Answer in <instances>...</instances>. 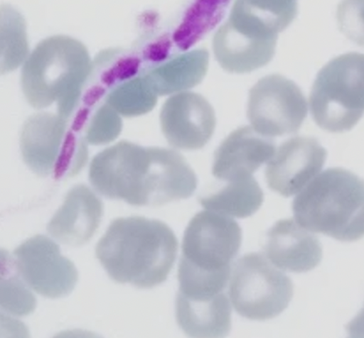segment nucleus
I'll use <instances>...</instances> for the list:
<instances>
[{
    "label": "nucleus",
    "mask_w": 364,
    "mask_h": 338,
    "mask_svg": "<svg viewBox=\"0 0 364 338\" xmlns=\"http://www.w3.org/2000/svg\"><path fill=\"white\" fill-rule=\"evenodd\" d=\"M103 215V205L85 185L68 192L63 205L47 225L50 236L62 244L82 246L97 231Z\"/></svg>",
    "instance_id": "nucleus-15"
},
{
    "label": "nucleus",
    "mask_w": 364,
    "mask_h": 338,
    "mask_svg": "<svg viewBox=\"0 0 364 338\" xmlns=\"http://www.w3.org/2000/svg\"><path fill=\"white\" fill-rule=\"evenodd\" d=\"M263 202L264 192L252 176L229 181L220 190L200 200L206 209L237 218L254 215Z\"/></svg>",
    "instance_id": "nucleus-20"
},
{
    "label": "nucleus",
    "mask_w": 364,
    "mask_h": 338,
    "mask_svg": "<svg viewBox=\"0 0 364 338\" xmlns=\"http://www.w3.org/2000/svg\"><path fill=\"white\" fill-rule=\"evenodd\" d=\"M349 336L352 337H364V307L361 312L347 325Z\"/></svg>",
    "instance_id": "nucleus-27"
},
{
    "label": "nucleus",
    "mask_w": 364,
    "mask_h": 338,
    "mask_svg": "<svg viewBox=\"0 0 364 338\" xmlns=\"http://www.w3.org/2000/svg\"><path fill=\"white\" fill-rule=\"evenodd\" d=\"M337 19L341 31L356 45L364 46V0H342Z\"/></svg>",
    "instance_id": "nucleus-26"
},
{
    "label": "nucleus",
    "mask_w": 364,
    "mask_h": 338,
    "mask_svg": "<svg viewBox=\"0 0 364 338\" xmlns=\"http://www.w3.org/2000/svg\"><path fill=\"white\" fill-rule=\"evenodd\" d=\"M160 123L164 136L173 147L196 151L212 138L216 118L212 105L198 94H174L164 104Z\"/></svg>",
    "instance_id": "nucleus-11"
},
{
    "label": "nucleus",
    "mask_w": 364,
    "mask_h": 338,
    "mask_svg": "<svg viewBox=\"0 0 364 338\" xmlns=\"http://www.w3.org/2000/svg\"><path fill=\"white\" fill-rule=\"evenodd\" d=\"M177 251L178 241L168 225L134 217L112 222L96 254L114 281L152 288L168 277Z\"/></svg>",
    "instance_id": "nucleus-2"
},
{
    "label": "nucleus",
    "mask_w": 364,
    "mask_h": 338,
    "mask_svg": "<svg viewBox=\"0 0 364 338\" xmlns=\"http://www.w3.org/2000/svg\"><path fill=\"white\" fill-rule=\"evenodd\" d=\"M69 121L82 134L87 143L92 145L111 143L122 129L121 115L107 103L75 112Z\"/></svg>",
    "instance_id": "nucleus-22"
},
{
    "label": "nucleus",
    "mask_w": 364,
    "mask_h": 338,
    "mask_svg": "<svg viewBox=\"0 0 364 338\" xmlns=\"http://www.w3.org/2000/svg\"><path fill=\"white\" fill-rule=\"evenodd\" d=\"M1 307L14 315H26L34 311L35 297L21 281V275L16 270L13 258L2 254Z\"/></svg>",
    "instance_id": "nucleus-25"
},
{
    "label": "nucleus",
    "mask_w": 364,
    "mask_h": 338,
    "mask_svg": "<svg viewBox=\"0 0 364 338\" xmlns=\"http://www.w3.org/2000/svg\"><path fill=\"white\" fill-rule=\"evenodd\" d=\"M293 212L308 231L358 241L364 237V180L348 170H326L296 196Z\"/></svg>",
    "instance_id": "nucleus-4"
},
{
    "label": "nucleus",
    "mask_w": 364,
    "mask_h": 338,
    "mask_svg": "<svg viewBox=\"0 0 364 338\" xmlns=\"http://www.w3.org/2000/svg\"><path fill=\"white\" fill-rule=\"evenodd\" d=\"M277 39L243 34L227 23L214 36L215 57L225 71L245 74L264 67L272 60Z\"/></svg>",
    "instance_id": "nucleus-16"
},
{
    "label": "nucleus",
    "mask_w": 364,
    "mask_h": 338,
    "mask_svg": "<svg viewBox=\"0 0 364 338\" xmlns=\"http://www.w3.org/2000/svg\"><path fill=\"white\" fill-rule=\"evenodd\" d=\"M307 112L303 92L283 76H267L250 89L247 117L253 129L264 136L296 133Z\"/></svg>",
    "instance_id": "nucleus-9"
},
{
    "label": "nucleus",
    "mask_w": 364,
    "mask_h": 338,
    "mask_svg": "<svg viewBox=\"0 0 364 338\" xmlns=\"http://www.w3.org/2000/svg\"><path fill=\"white\" fill-rule=\"evenodd\" d=\"M274 154L275 144L271 137L253 127H240L215 152L213 173L221 180L245 179L270 161Z\"/></svg>",
    "instance_id": "nucleus-13"
},
{
    "label": "nucleus",
    "mask_w": 364,
    "mask_h": 338,
    "mask_svg": "<svg viewBox=\"0 0 364 338\" xmlns=\"http://www.w3.org/2000/svg\"><path fill=\"white\" fill-rule=\"evenodd\" d=\"M95 190L134 206H160L191 197L198 180L178 152L121 141L95 156L90 168Z\"/></svg>",
    "instance_id": "nucleus-1"
},
{
    "label": "nucleus",
    "mask_w": 364,
    "mask_h": 338,
    "mask_svg": "<svg viewBox=\"0 0 364 338\" xmlns=\"http://www.w3.org/2000/svg\"><path fill=\"white\" fill-rule=\"evenodd\" d=\"M14 263L26 285L50 299L68 295L78 280L75 266L50 239L36 235L14 252Z\"/></svg>",
    "instance_id": "nucleus-10"
},
{
    "label": "nucleus",
    "mask_w": 364,
    "mask_h": 338,
    "mask_svg": "<svg viewBox=\"0 0 364 338\" xmlns=\"http://www.w3.org/2000/svg\"><path fill=\"white\" fill-rule=\"evenodd\" d=\"M229 294L235 311L242 317L265 321L277 317L289 307L294 285L267 257L252 253L235 264Z\"/></svg>",
    "instance_id": "nucleus-7"
},
{
    "label": "nucleus",
    "mask_w": 364,
    "mask_h": 338,
    "mask_svg": "<svg viewBox=\"0 0 364 338\" xmlns=\"http://www.w3.org/2000/svg\"><path fill=\"white\" fill-rule=\"evenodd\" d=\"M1 23V71L14 70L28 59L26 27L16 11L3 9Z\"/></svg>",
    "instance_id": "nucleus-24"
},
{
    "label": "nucleus",
    "mask_w": 364,
    "mask_h": 338,
    "mask_svg": "<svg viewBox=\"0 0 364 338\" xmlns=\"http://www.w3.org/2000/svg\"><path fill=\"white\" fill-rule=\"evenodd\" d=\"M309 107L322 129H352L364 114V54H344L325 65L313 85Z\"/></svg>",
    "instance_id": "nucleus-6"
},
{
    "label": "nucleus",
    "mask_w": 364,
    "mask_h": 338,
    "mask_svg": "<svg viewBox=\"0 0 364 338\" xmlns=\"http://www.w3.org/2000/svg\"><path fill=\"white\" fill-rule=\"evenodd\" d=\"M326 151L311 137L287 141L268 162L265 177L268 187L290 197L301 192L322 170Z\"/></svg>",
    "instance_id": "nucleus-12"
},
{
    "label": "nucleus",
    "mask_w": 364,
    "mask_h": 338,
    "mask_svg": "<svg viewBox=\"0 0 364 338\" xmlns=\"http://www.w3.org/2000/svg\"><path fill=\"white\" fill-rule=\"evenodd\" d=\"M209 65V53L205 49L174 57L152 68L145 75L159 96L183 92L198 85L205 78Z\"/></svg>",
    "instance_id": "nucleus-19"
},
{
    "label": "nucleus",
    "mask_w": 364,
    "mask_h": 338,
    "mask_svg": "<svg viewBox=\"0 0 364 338\" xmlns=\"http://www.w3.org/2000/svg\"><path fill=\"white\" fill-rule=\"evenodd\" d=\"M242 238L241 228L232 218L208 209L196 214L185 231L179 271L230 274Z\"/></svg>",
    "instance_id": "nucleus-8"
},
{
    "label": "nucleus",
    "mask_w": 364,
    "mask_h": 338,
    "mask_svg": "<svg viewBox=\"0 0 364 338\" xmlns=\"http://www.w3.org/2000/svg\"><path fill=\"white\" fill-rule=\"evenodd\" d=\"M176 319L188 336H227L232 328V309L227 293L207 299H188L177 294Z\"/></svg>",
    "instance_id": "nucleus-18"
},
{
    "label": "nucleus",
    "mask_w": 364,
    "mask_h": 338,
    "mask_svg": "<svg viewBox=\"0 0 364 338\" xmlns=\"http://www.w3.org/2000/svg\"><path fill=\"white\" fill-rule=\"evenodd\" d=\"M20 146L33 173L56 180L75 176L88 160L85 137L59 114L31 116L21 130Z\"/></svg>",
    "instance_id": "nucleus-5"
},
{
    "label": "nucleus",
    "mask_w": 364,
    "mask_h": 338,
    "mask_svg": "<svg viewBox=\"0 0 364 338\" xmlns=\"http://www.w3.org/2000/svg\"><path fill=\"white\" fill-rule=\"evenodd\" d=\"M265 254L276 267L289 272L312 271L323 257L321 243L296 220H280L269 231Z\"/></svg>",
    "instance_id": "nucleus-14"
},
{
    "label": "nucleus",
    "mask_w": 364,
    "mask_h": 338,
    "mask_svg": "<svg viewBox=\"0 0 364 338\" xmlns=\"http://www.w3.org/2000/svg\"><path fill=\"white\" fill-rule=\"evenodd\" d=\"M159 94L153 89L145 74L116 86L105 98V103L119 115L136 117L148 114L156 107Z\"/></svg>",
    "instance_id": "nucleus-21"
},
{
    "label": "nucleus",
    "mask_w": 364,
    "mask_h": 338,
    "mask_svg": "<svg viewBox=\"0 0 364 338\" xmlns=\"http://www.w3.org/2000/svg\"><path fill=\"white\" fill-rule=\"evenodd\" d=\"M92 62L81 42L69 36L43 40L25 60L21 88L36 109L57 104L58 114L71 119L77 107Z\"/></svg>",
    "instance_id": "nucleus-3"
},
{
    "label": "nucleus",
    "mask_w": 364,
    "mask_h": 338,
    "mask_svg": "<svg viewBox=\"0 0 364 338\" xmlns=\"http://www.w3.org/2000/svg\"><path fill=\"white\" fill-rule=\"evenodd\" d=\"M229 0H198L174 33L173 40L181 50H187L216 26Z\"/></svg>",
    "instance_id": "nucleus-23"
},
{
    "label": "nucleus",
    "mask_w": 364,
    "mask_h": 338,
    "mask_svg": "<svg viewBox=\"0 0 364 338\" xmlns=\"http://www.w3.org/2000/svg\"><path fill=\"white\" fill-rule=\"evenodd\" d=\"M297 13V0H236L228 23L243 34L278 38Z\"/></svg>",
    "instance_id": "nucleus-17"
}]
</instances>
